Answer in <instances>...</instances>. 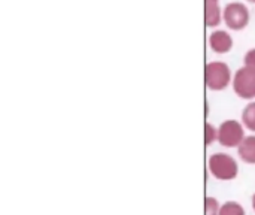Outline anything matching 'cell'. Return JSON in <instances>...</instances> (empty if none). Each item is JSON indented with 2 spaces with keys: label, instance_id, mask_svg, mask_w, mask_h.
<instances>
[{
  "label": "cell",
  "instance_id": "1",
  "mask_svg": "<svg viewBox=\"0 0 255 215\" xmlns=\"http://www.w3.org/2000/svg\"><path fill=\"white\" fill-rule=\"evenodd\" d=\"M209 169L211 174L221 181L235 180L238 177V163L233 157L224 153L214 154L209 159Z\"/></svg>",
  "mask_w": 255,
  "mask_h": 215
},
{
  "label": "cell",
  "instance_id": "2",
  "mask_svg": "<svg viewBox=\"0 0 255 215\" xmlns=\"http://www.w3.org/2000/svg\"><path fill=\"white\" fill-rule=\"evenodd\" d=\"M232 79V73H230V67L223 63V61H212L206 64V70H205V81L208 88L220 91L224 90Z\"/></svg>",
  "mask_w": 255,
  "mask_h": 215
},
{
  "label": "cell",
  "instance_id": "3",
  "mask_svg": "<svg viewBox=\"0 0 255 215\" xmlns=\"http://www.w3.org/2000/svg\"><path fill=\"white\" fill-rule=\"evenodd\" d=\"M244 139H245L244 127L235 120L224 121L218 129V141L223 147L227 148L239 147Z\"/></svg>",
  "mask_w": 255,
  "mask_h": 215
},
{
  "label": "cell",
  "instance_id": "4",
  "mask_svg": "<svg viewBox=\"0 0 255 215\" xmlns=\"http://www.w3.org/2000/svg\"><path fill=\"white\" fill-rule=\"evenodd\" d=\"M224 21L232 30H242L250 22V10L244 3L233 1L224 9Z\"/></svg>",
  "mask_w": 255,
  "mask_h": 215
},
{
  "label": "cell",
  "instance_id": "5",
  "mask_svg": "<svg viewBox=\"0 0 255 215\" xmlns=\"http://www.w3.org/2000/svg\"><path fill=\"white\" fill-rule=\"evenodd\" d=\"M233 88L242 99L255 97V72L250 67H241L233 78Z\"/></svg>",
  "mask_w": 255,
  "mask_h": 215
},
{
  "label": "cell",
  "instance_id": "6",
  "mask_svg": "<svg viewBox=\"0 0 255 215\" xmlns=\"http://www.w3.org/2000/svg\"><path fill=\"white\" fill-rule=\"evenodd\" d=\"M209 45L211 48L218 52V54H226L229 52L232 48H233V39L232 36L224 31V30H218V31H214L209 37Z\"/></svg>",
  "mask_w": 255,
  "mask_h": 215
},
{
  "label": "cell",
  "instance_id": "7",
  "mask_svg": "<svg viewBox=\"0 0 255 215\" xmlns=\"http://www.w3.org/2000/svg\"><path fill=\"white\" fill-rule=\"evenodd\" d=\"M205 19L208 27H217L221 22V9L218 0H205Z\"/></svg>",
  "mask_w": 255,
  "mask_h": 215
},
{
  "label": "cell",
  "instance_id": "8",
  "mask_svg": "<svg viewBox=\"0 0 255 215\" xmlns=\"http://www.w3.org/2000/svg\"><path fill=\"white\" fill-rule=\"evenodd\" d=\"M239 156L245 163L255 165V136H248L239 145Z\"/></svg>",
  "mask_w": 255,
  "mask_h": 215
},
{
  "label": "cell",
  "instance_id": "9",
  "mask_svg": "<svg viewBox=\"0 0 255 215\" xmlns=\"http://www.w3.org/2000/svg\"><path fill=\"white\" fill-rule=\"evenodd\" d=\"M242 120H244V124H245L250 130L255 132V102L250 103V105L244 109Z\"/></svg>",
  "mask_w": 255,
  "mask_h": 215
},
{
  "label": "cell",
  "instance_id": "10",
  "mask_svg": "<svg viewBox=\"0 0 255 215\" xmlns=\"http://www.w3.org/2000/svg\"><path fill=\"white\" fill-rule=\"evenodd\" d=\"M220 215H245L244 208L236 202H227L220 208Z\"/></svg>",
  "mask_w": 255,
  "mask_h": 215
},
{
  "label": "cell",
  "instance_id": "11",
  "mask_svg": "<svg viewBox=\"0 0 255 215\" xmlns=\"http://www.w3.org/2000/svg\"><path fill=\"white\" fill-rule=\"evenodd\" d=\"M205 210H206V215H220V207H218V202H217L214 198H206Z\"/></svg>",
  "mask_w": 255,
  "mask_h": 215
},
{
  "label": "cell",
  "instance_id": "12",
  "mask_svg": "<svg viewBox=\"0 0 255 215\" xmlns=\"http://www.w3.org/2000/svg\"><path fill=\"white\" fill-rule=\"evenodd\" d=\"M215 139H218V130L212 124H206V145H211Z\"/></svg>",
  "mask_w": 255,
  "mask_h": 215
},
{
  "label": "cell",
  "instance_id": "13",
  "mask_svg": "<svg viewBox=\"0 0 255 215\" xmlns=\"http://www.w3.org/2000/svg\"><path fill=\"white\" fill-rule=\"evenodd\" d=\"M244 61H245V66H247V67L253 69V70L255 72V48L250 49V51L245 54V58H244Z\"/></svg>",
  "mask_w": 255,
  "mask_h": 215
},
{
  "label": "cell",
  "instance_id": "14",
  "mask_svg": "<svg viewBox=\"0 0 255 215\" xmlns=\"http://www.w3.org/2000/svg\"><path fill=\"white\" fill-rule=\"evenodd\" d=\"M253 208H254V211H255V195H254V198H253Z\"/></svg>",
  "mask_w": 255,
  "mask_h": 215
},
{
  "label": "cell",
  "instance_id": "15",
  "mask_svg": "<svg viewBox=\"0 0 255 215\" xmlns=\"http://www.w3.org/2000/svg\"><path fill=\"white\" fill-rule=\"evenodd\" d=\"M250 1H254V3H255V0H250Z\"/></svg>",
  "mask_w": 255,
  "mask_h": 215
}]
</instances>
